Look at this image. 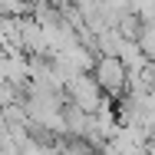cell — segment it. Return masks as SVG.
<instances>
[{
	"instance_id": "cell-3",
	"label": "cell",
	"mask_w": 155,
	"mask_h": 155,
	"mask_svg": "<svg viewBox=\"0 0 155 155\" xmlns=\"http://www.w3.org/2000/svg\"><path fill=\"white\" fill-rule=\"evenodd\" d=\"M116 33H119L122 40H129V43H135V40L142 36V20H139L132 10H125V13H119V20H116Z\"/></svg>"
},
{
	"instance_id": "cell-1",
	"label": "cell",
	"mask_w": 155,
	"mask_h": 155,
	"mask_svg": "<svg viewBox=\"0 0 155 155\" xmlns=\"http://www.w3.org/2000/svg\"><path fill=\"white\" fill-rule=\"evenodd\" d=\"M63 99H66L69 106L83 109V112H96V109L106 102V96L96 86L93 73H76V76H69V79L63 83Z\"/></svg>"
},
{
	"instance_id": "cell-2",
	"label": "cell",
	"mask_w": 155,
	"mask_h": 155,
	"mask_svg": "<svg viewBox=\"0 0 155 155\" xmlns=\"http://www.w3.org/2000/svg\"><path fill=\"white\" fill-rule=\"evenodd\" d=\"M125 76H129V69H125V63L119 56H96L93 79L102 89V96H122L125 93Z\"/></svg>"
}]
</instances>
